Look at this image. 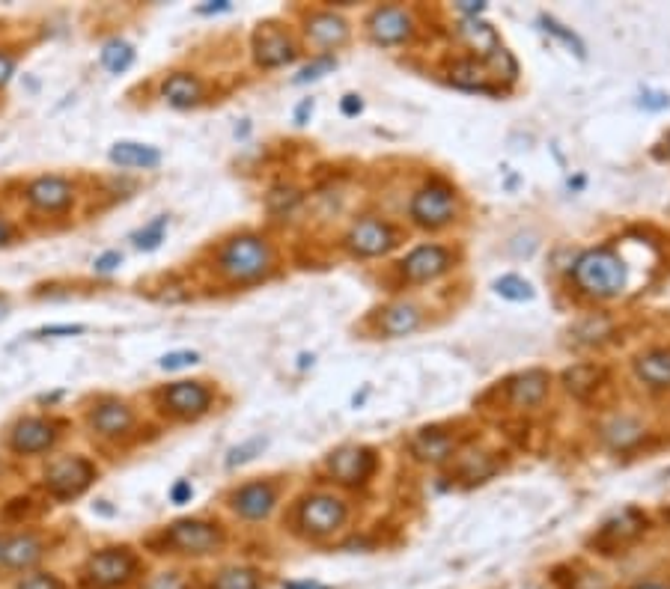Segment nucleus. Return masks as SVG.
Listing matches in <instances>:
<instances>
[{"label": "nucleus", "mask_w": 670, "mask_h": 589, "mask_svg": "<svg viewBox=\"0 0 670 589\" xmlns=\"http://www.w3.org/2000/svg\"><path fill=\"white\" fill-rule=\"evenodd\" d=\"M334 66V57H319V60H316L313 66H308V69H304L298 78H295V81L298 84H304V81H316V78H322V72H328Z\"/></svg>", "instance_id": "41"}, {"label": "nucleus", "mask_w": 670, "mask_h": 589, "mask_svg": "<svg viewBox=\"0 0 670 589\" xmlns=\"http://www.w3.org/2000/svg\"><path fill=\"white\" fill-rule=\"evenodd\" d=\"M164 230H167V214L155 218L152 223H146L141 232H134V244L143 247V251H155L164 239Z\"/></svg>", "instance_id": "35"}, {"label": "nucleus", "mask_w": 670, "mask_h": 589, "mask_svg": "<svg viewBox=\"0 0 670 589\" xmlns=\"http://www.w3.org/2000/svg\"><path fill=\"white\" fill-rule=\"evenodd\" d=\"M155 399H158V408L173 417V420H200L203 414L212 411L215 393L206 381L182 378L173 384H164Z\"/></svg>", "instance_id": "8"}, {"label": "nucleus", "mask_w": 670, "mask_h": 589, "mask_svg": "<svg viewBox=\"0 0 670 589\" xmlns=\"http://www.w3.org/2000/svg\"><path fill=\"white\" fill-rule=\"evenodd\" d=\"M0 539H4V536H0Z\"/></svg>", "instance_id": "50"}, {"label": "nucleus", "mask_w": 670, "mask_h": 589, "mask_svg": "<svg viewBox=\"0 0 670 589\" xmlns=\"http://www.w3.org/2000/svg\"><path fill=\"white\" fill-rule=\"evenodd\" d=\"M408 214L417 226L424 230H445L459 218V194L456 188L447 185L445 179H429L426 185H420L412 197Z\"/></svg>", "instance_id": "5"}, {"label": "nucleus", "mask_w": 670, "mask_h": 589, "mask_svg": "<svg viewBox=\"0 0 670 589\" xmlns=\"http://www.w3.org/2000/svg\"><path fill=\"white\" fill-rule=\"evenodd\" d=\"M197 360H200V355H197V351H176V355H167V357L162 360V367H164V369L194 367Z\"/></svg>", "instance_id": "42"}, {"label": "nucleus", "mask_w": 670, "mask_h": 589, "mask_svg": "<svg viewBox=\"0 0 670 589\" xmlns=\"http://www.w3.org/2000/svg\"><path fill=\"white\" fill-rule=\"evenodd\" d=\"M16 589H63V584L48 572H30L16 584Z\"/></svg>", "instance_id": "38"}, {"label": "nucleus", "mask_w": 670, "mask_h": 589, "mask_svg": "<svg viewBox=\"0 0 670 589\" xmlns=\"http://www.w3.org/2000/svg\"><path fill=\"white\" fill-rule=\"evenodd\" d=\"M96 464L84 456H57L45 464L42 470V485L54 501H75L81 497L96 480Z\"/></svg>", "instance_id": "7"}, {"label": "nucleus", "mask_w": 670, "mask_h": 589, "mask_svg": "<svg viewBox=\"0 0 670 589\" xmlns=\"http://www.w3.org/2000/svg\"><path fill=\"white\" fill-rule=\"evenodd\" d=\"M611 327H614V325H611L608 315H590V319H584L581 325L575 327V334H578L581 343H602V339L611 334Z\"/></svg>", "instance_id": "34"}, {"label": "nucleus", "mask_w": 670, "mask_h": 589, "mask_svg": "<svg viewBox=\"0 0 670 589\" xmlns=\"http://www.w3.org/2000/svg\"><path fill=\"white\" fill-rule=\"evenodd\" d=\"M45 557V542L39 533H6L0 539V572L16 574L37 569V563Z\"/></svg>", "instance_id": "18"}, {"label": "nucleus", "mask_w": 670, "mask_h": 589, "mask_svg": "<svg viewBox=\"0 0 670 589\" xmlns=\"http://www.w3.org/2000/svg\"><path fill=\"white\" fill-rule=\"evenodd\" d=\"M667 518H670V512H667Z\"/></svg>", "instance_id": "49"}, {"label": "nucleus", "mask_w": 670, "mask_h": 589, "mask_svg": "<svg viewBox=\"0 0 670 589\" xmlns=\"http://www.w3.org/2000/svg\"><path fill=\"white\" fill-rule=\"evenodd\" d=\"M215 268L233 286H247L275 271V247L259 232L233 235L215 256Z\"/></svg>", "instance_id": "2"}, {"label": "nucleus", "mask_w": 670, "mask_h": 589, "mask_svg": "<svg viewBox=\"0 0 670 589\" xmlns=\"http://www.w3.org/2000/svg\"><path fill=\"white\" fill-rule=\"evenodd\" d=\"M263 586V574L251 565H233V569H224L212 577L209 589H259Z\"/></svg>", "instance_id": "30"}, {"label": "nucleus", "mask_w": 670, "mask_h": 589, "mask_svg": "<svg viewBox=\"0 0 670 589\" xmlns=\"http://www.w3.org/2000/svg\"><path fill=\"white\" fill-rule=\"evenodd\" d=\"M646 435L644 423L638 417H629V414H620L614 420H608L605 426L599 429V438L605 440V447L611 450H632L634 444H641V438Z\"/></svg>", "instance_id": "25"}, {"label": "nucleus", "mask_w": 670, "mask_h": 589, "mask_svg": "<svg viewBox=\"0 0 670 589\" xmlns=\"http://www.w3.org/2000/svg\"><path fill=\"white\" fill-rule=\"evenodd\" d=\"M134 426H138V414L120 396H101L93 408H87L89 435L99 440H108V444H117V440L129 438L134 432Z\"/></svg>", "instance_id": "10"}, {"label": "nucleus", "mask_w": 670, "mask_h": 589, "mask_svg": "<svg viewBox=\"0 0 670 589\" xmlns=\"http://www.w3.org/2000/svg\"><path fill=\"white\" fill-rule=\"evenodd\" d=\"M376 468H379L376 452L370 447H358V444L340 447L325 459V473L337 485H346V489L367 485L372 480V473H376Z\"/></svg>", "instance_id": "11"}, {"label": "nucleus", "mask_w": 670, "mask_h": 589, "mask_svg": "<svg viewBox=\"0 0 670 589\" xmlns=\"http://www.w3.org/2000/svg\"><path fill=\"white\" fill-rule=\"evenodd\" d=\"M346 247H349V253H355L361 259L384 256V253H391L396 247V230L388 221L367 214V218H361V221H355L349 226Z\"/></svg>", "instance_id": "13"}, {"label": "nucleus", "mask_w": 670, "mask_h": 589, "mask_svg": "<svg viewBox=\"0 0 670 589\" xmlns=\"http://www.w3.org/2000/svg\"><path fill=\"white\" fill-rule=\"evenodd\" d=\"M226 542V533L221 524L206 518H182L176 524L164 527L152 545L162 551L158 553H182V557H212L218 553Z\"/></svg>", "instance_id": "3"}, {"label": "nucleus", "mask_w": 670, "mask_h": 589, "mask_svg": "<svg viewBox=\"0 0 670 589\" xmlns=\"http://www.w3.org/2000/svg\"><path fill=\"white\" fill-rule=\"evenodd\" d=\"M551 388V376L542 369H528L507 384V399L513 408H537Z\"/></svg>", "instance_id": "22"}, {"label": "nucleus", "mask_w": 670, "mask_h": 589, "mask_svg": "<svg viewBox=\"0 0 670 589\" xmlns=\"http://www.w3.org/2000/svg\"><path fill=\"white\" fill-rule=\"evenodd\" d=\"M304 36L319 51H337L349 42V21L337 13H328V9H319V13H310L304 18Z\"/></svg>", "instance_id": "19"}, {"label": "nucleus", "mask_w": 670, "mask_h": 589, "mask_svg": "<svg viewBox=\"0 0 670 589\" xmlns=\"http://www.w3.org/2000/svg\"><path fill=\"white\" fill-rule=\"evenodd\" d=\"M277 501H280V489L275 482L254 480L233 489L230 497H226V506L245 521H266L277 509Z\"/></svg>", "instance_id": "15"}, {"label": "nucleus", "mask_w": 670, "mask_h": 589, "mask_svg": "<svg viewBox=\"0 0 670 589\" xmlns=\"http://www.w3.org/2000/svg\"><path fill=\"white\" fill-rule=\"evenodd\" d=\"M495 470H497V461L489 452H471V456H465L459 477H465L468 482H483V480H489Z\"/></svg>", "instance_id": "32"}, {"label": "nucleus", "mask_w": 670, "mask_h": 589, "mask_svg": "<svg viewBox=\"0 0 670 589\" xmlns=\"http://www.w3.org/2000/svg\"><path fill=\"white\" fill-rule=\"evenodd\" d=\"M453 263H456V256H453L450 247L445 244H420L414 247L412 253L403 256L400 263V274L405 283H433L438 280L441 274H447V271L453 268Z\"/></svg>", "instance_id": "14"}, {"label": "nucleus", "mask_w": 670, "mask_h": 589, "mask_svg": "<svg viewBox=\"0 0 670 589\" xmlns=\"http://www.w3.org/2000/svg\"><path fill=\"white\" fill-rule=\"evenodd\" d=\"M367 33L379 45H403L414 36V16L405 6H379L367 18Z\"/></svg>", "instance_id": "17"}, {"label": "nucleus", "mask_w": 670, "mask_h": 589, "mask_svg": "<svg viewBox=\"0 0 670 589\" xmlns=\"http://www.w3.org/2000/svg\"><path fill=\"white\" fill-rule=\"evenodd\" d=\"M646 530V518L638 512V509H623L620 515H614L611 521H605L599 530V548H605V553H614L620 548H626L629 542H634Z\"/></svg>", "instance_id": "20"}, {"label": "nucleus", "mask_w": 670, "mask_h": 589, "mask_svg": "<svg viewBox=\"0 0 670 589\" xmlns=\"http://www.w3.org/2000/svg\"><path fill=\"white\" fill-rule=\"evenodd\" d=\"M108 158H110V164L126 167V170H152V167L162 164V152H158L155 146L131 143V140L113 143Z\"/></svg>", "instance_id": "26"}, {"label": "nucleus", "mask_w": 670, "mask_h": 589, "mask_svg": "<svg viewBox=\"0 0 670 589\" xmlns=\"http://www.w3.org/2000/svg\"><path fill=\"white\" fill-rule=\"evenodd\" d=\"M143 589H191V581L182 572H158L146 581Z\"/></svg>", "instance_id": "36"}, {"label": "nucleus", "mask_w": 670, "mask_h": 589, "mask_svg": "<svg viewBox=\"0 0 670 589\" xmlns=\"http://www.w3.org/2000/svg\"><path fill=\"white\" fill-rule=\"evenodd\" d=\"M13 239H16V226L4 212H0V247H6Z\"/></svg>", "instance_id": "45"}, {"label": "nucleus", "mask_w": 670, "mask_h": 589, "mask_svg": "<svg viewBox=\"0 0 670 589\" xmlns=\"http://www.w3.org/2000/svg\"><path fill=\"white\" fill-rule=\"evenodd\" d=\"M141 572L138 553L129 548H101L93 551L81 569V581L89 589H122Z\"/></svg>", "instance_id": "4"}, {"label": "nucleus", "mask_w": 670, "mask_h": 589, "mask_svg": "<svg viewBox=\"0 0 670 589\" xmlns=\"http://www.w3.org/2000/svg\"><path fill=\"white\" fill-rule=\"evenodd\" d=\"M99 60H101V66H105L108 72L120 75V72H126L129 66L134 63V48H131L126 39L117 36V39L105 42V48H101Z\"/></svg>", "instance_id": "31"}, {"label": "nucleus", "mask_w": 670, "mask_h": 589, "mask_svg": "<svg viewBox=\"0 0 670 589\" xmlns=\"http://www.w3.org/2000/svg\"><path fill=\"white\" fill-rule=\"evenodd\" d=\"M539 21H542V25H545V30H549V33H554V36H558L560 42H566V45H570V48H575V54H578V57H584V42L578 39L572 30H566L563 25H558V21H554L551 16H542Z\"/></svg>", "instance_id": "37"}, {"label": "nucleus", "mask_w": 670, "mask_h": 589, "mask_svg": "<svg viewBox=\"0 0 670 589\" xmlns=\"http://www.w3.org/2000/svg\"><path fill=\"white\" fill-rule=\"evenodd\" d=\"M162 98L170 108H179V110L197 108L206 98V84L194 72H170L162 81Z\"/></svg>", "instance_id": "21"}, {"label": "nucleus", "mask_w": 670, "mask_h": 589, "mask_svg": "<svg viewBox=\"0 0 670 589\" xmlns=\"http://www.w3.org/2000/svg\"><path fill=\"white\" fill-rule=\"evenodd\" d=\"M343 110H346V113H358V110H361V101H358V96H346V101H343Z\"/></svg>", "instance_id": "46"}, {"label": "nucleus", "mask_w": 670, "mask_h": 589, "mask_svg": "<svg viewBox=\"0 0 670 589\" xmlns=\"http://www.w3.org/2000/svg\"><path fill=\"white\" fill-rule=\"evenodd\" d=\"M602 378H605V369H602V367H596V364H578V367L563 372V388H566V393H572V396H578V399H584V396H590V393L599 388Z\"/></svg>", "instance_id": "29"}, {"label": "nucleus", "mask_w": 670, "mask_h": 589, "mask_svg": "<svg viewBox=\"0 0 670 589\" xmlns=\"http://www.w3.org/2000/svg\"><path fill=\"white\" fill-rule=\"evenodd\" d=\"M420 325H424V310H420L414 301H396L379 315V331L388 339L414 334Z\"/></svg>", "instance_id": "24"}, {"label": "nucleus", "mask_w": 670, "mask_h": 589, "mask_svg": "<svg viewBox=\"0 0 670 589\" xmlns=\"http://www.w3.org/2000/svg\"><path fill=\"white\" fill-rule=\"evenodd\" d=\"M495 292L507 301H530L533 298V286L518 274H504L501 280H495Z\"/></svg>", "instance_id": "33"}, {"label": "nucleus", "mask_w": 670, "mask_h": 589, "mask_svg": "<svg viewBox=\"0 0 670 589\" xmlns=\"http://www.w3.org/2000/svg\"><path fill=\"white\" fill-rule=\"evenodd\" d=\"M16 69H18V54L0 48V89H4L9 81H13Z\"/></svg>", "instance_id": "40"}, {"label": "nucleus", "mask_w": 670, "mask_h": 589, "mask_svg": "<svg viewBox=\"0 0 670 589\" xmlns=\"http://www.w3.org/2000/svg\"><path fill=\"white\" fill-rule=\"evenodd\" d=\"M25 200L37 212L63 214V212H69L75 206L78 188H75L72 179H66L60 173H45V176L30 179V182L25 185Z\"/></svg>", "instance_id": "12"}, {"label": "nucleus", "mask_w": 670, "mask_h": 589, "mask_svg": "<svg viewBox=\"0 0 670 589\" xmlns=\"http://www.w3.org/2000/svg\"><path fill=\"white\" fill-rule=\"evenodd\" d=\"M629 265L626 259L620 256L617 247L602 244V247H590L581 256L575 259L572 265V283L575 289L587 294V298H620L623 292L629 289Z\"/></svg>", "instance_id": "1"}, {"label": "nucleus", "mask_w": 670, "mask_h": 589, "mask_svg": "<svg viewBox=\"0 0 670 589\" xmlns=\"http://www.w3.org/2000/svg\"><path fill=\"white\" fill-rule=\"evenodd\" d=\"M60 423L54 420V417H42V414H27L16 420L9 426V435H6V447L9 452H16V456H25V459H33V456H42V452H51L57 447V440H60Z\"/></svg>", "instance_id": "9"}, {"label": "nucleus", "mask_w": 670, "mask_h": 589, "mask_svg": "<svg viewBox=\"0 0 670 589\" xmlns=\"http://www.w3.org/2000/svg\"><path fill=\"white\" fill-rule=\"evenodd\" d=\"M188 494H191V485H188V482H179L176 489H173V501L179 503L182 497H188Z\"/></svg>", "instance_id": "47"}, {"label": "nucleus", "mask_w": 670, "mask_h": 589, "mask_svg": "<svg viewBox=\"0 0 670 589\" xmlns=\"http://www.w3.org/2000/svg\"><path fill=\"white\" fill-rule=\"evenodd\" d=\"M408 452L424 464H445L456 452V438L441 429H424L408 440Z\"/></svg>", "instance_id": "23"}, {"label": "nucleus", "mask_w": 670, "mask_h": 589, "mask_svg": "<svg viewBox=\"0 0 670 589\" xmlns=\"http://www.w3.org/2000/svg\"><path fill=\"white\" fill-rule=\"evenodd\" d=\"M349 521V506L337 494H308L295 509V530L310 539L334 536Z\"/></svg>", "instance_id": "6"}, {"label": "nucleus", "mask_w": 670, "mask_h": 589, "mask_svg": "<svg viewBox=\"0 0 670 589\" xmlns=\"http://www.w3.org/2000/svg\"><path fill=\"white\" fill-rule=\"evenodd\" d=\"M266 447V440L263 438H254V440H247V444H242V447H236L233 452H230V459H226V464H230V468H236V464H245V461H251L254 459V452H259Z\"/></svg>", "instance_id": "39"}, {"label": "nucleus", "mask_w": 670, "mask_h": 589, "mask_svg": "<svg viewBox=\"0 0 670 589\" xmlns=\"http://www.w3.org/2000/svg\"><path fill=\"white\" fill-rule=\"evenodd\" d=\"M632 589H670L667 584H658V581H646V584H634Z\"/></svg>", "instance_id": "48"}, {"label": "nucleus", "mask_w": 670, "mask_h": 589, "mask_svg": "<svg viewBox=\"0 0 670 589\" xmlns=\"http://www.w3.org/2000/svg\"><path fill=\"white\" fill-rule=\"evenodd\" d=\"M634 376L655 390L670 388V351L653 348V351H646V355H641L634 360Z\"/></svg>", "instance_id": "28"}, {"label": "nucleus", "mask_w": 670, "mask_h": 589, "mask_svg": "<svg viewBox=\"0 0 670 589\" xmlns=\"http://www.w3.org/2000/svg\"><path fill=\"white\" fill-rule=\"evenodd\" d=\"M120 253L117 251H110V253H105V256H99L96 259V271H99V274H108V271H113V268H117L120 265Z\"/></svg>", "instance_id": "44"}, {"label": "nucleus", "mask_w": 670, "mask_h": 589, "mask_svg": "<svg viewBox=\"0 0 670 589\" xmlns=\"http://www.w3.org/2000/svg\"><path fill=\"white\" fill-rule=\"evenodd\" d=\"M254 60L263 69H280L298 60V42L277 25H259L254 33Z\"/></svg>", "instance_id": "16"}, {"label": "nucleus", "mask_w": 670, "mask_h": 589, "mask_svg": "<svg viewBox=\"0 0 670 589\" xmlns=\"http://www.w3.org/2000/svg\"><path fill=\"white\" fill-rule=\"evenodd\" d=\"M572 589H608V584H605V577H602L599 572H584V574L575 577Z\"/></svg>", "instance_id": "43"}, {"label": "nucleus", "mask_w": 670, "mask_h": 589, "mask_svg": "<svg viewBox=\"0 0 670 589\" xmlns=\"http://www.w3.org/2000/svg\"><path fill=\"white\" fill-rule=\"evenodd\" d=\"M450 81L456 84L459 89H471V93H489V63L476 60V57H465V60H456L450 66Z\"/></svg>", "instance_id": "27"}]
</instances>
